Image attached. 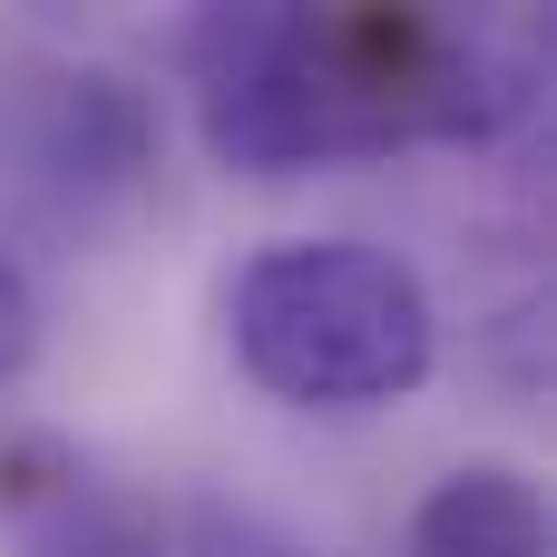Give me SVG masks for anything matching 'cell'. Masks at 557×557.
I'll return each mask as SVG.
<instances>
[{
  "mask_svg": "<svg viewBox=\"0 0 557 557\" xmlns=\"http://www.w3.org/2000/svg\"><path fill=\"white\" fill-rule=\"evenodd\" d=\"M196 127L235 176H323L401 147H490L529 108V69L441 10H196L176 29Z\"/></svg>",
  "mask_w": 557,
  "mask_h": 557,
  "instance_id": "cell-1",
  "label": "cell"
},
{
  "mask_svg": "<svg viewBox=\"0 0 557 557\" xmlns=\"http://www.w3.org/2000/svg\"><path fill=\"white\" fill-rule=\"evenodd\" d=\"M225 352L284 411H392L441 372V313L392 245L284 235L225 274Z\"/></svg>",
  "mask_w": 557,
  "mask_h": 557,
  "instance_id": "cell-2",
  "label": "cell"
},
{
  "mask_svg": "<svg viewBox=\"0 0 557 557\" xmlns=\"http://www.w3.org/2000/svg\"><path fill=\"white\" fill-rule=\"evenodd\" d=\"M157 157H166V127H157L147 88L127 69H98V59L29 69V88H20V176L69 235L137 206Z\"/></svg>",
  "mask_w": 557,
  "mask_h": 557,
  "instance_id": "cell-3",
  "label": "cell"
},
{
  "mask_svg": "<svg viewBox=\"0 0 557 557\" xmlns=\"http://www.w3.org/2000/svg\"><path fill=\"white\" fill-rule=\"evenodd\" d=\"M0 529H10L20 557H166L157 529H147V509L127 490H108L59 441L0 450Z\"/></svg>",
  "mask_w": 557,
  "mask_h": 557,
  "instance_id": "cell-4",
  "label": "cell"
},
{
  "mask_svg": "<svg viewBox=\"0 0 557 557\" xmlns=\"http://www.w3.org/2000/svg\"><path fill=\"white\" fill-rule=\"evenodd\" d=\"M411 557H548V499L509 460H460L450 480L421 490Z\"/></svg>",
  "mask_w": 557,
  "mask_h": 557,
  "instance_id": "cell-5",
  "label": "cell"
},
{
  "mask_svg": "<svg viewBox=\"0 0 557 557\" xmlns=\"http://www.w3.org/2000/svg\"><path fill=\"white\" fill-rule=\"evenodd\" d=\"M186 557H313L294 529H274L264 509L235 499H186Z\"/></svg>",
  "mask_w": 557,
  "mask_h": 557,
  "instance_id": "cell-6",
  "label": "cell"
},
{
  "mask_svg": "<svg viewBox=\"0 0 557 557\" xmlns=\"http://www.w3.org/2000/svg\"><path fill=\"white\" fill-rule=\"evenodd\" d=\"M29 352H39V284H29V264L0 245V392L29 372Z\"/></svg>",
  "mask_w": 557,
  "mask_h": 557,
  "instance_id": "cell-7",
  "label": "cell"
}]
</instances>
